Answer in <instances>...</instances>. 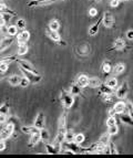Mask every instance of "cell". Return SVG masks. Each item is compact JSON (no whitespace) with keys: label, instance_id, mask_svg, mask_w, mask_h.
I'll use <instances>...</instances> for the list:
<instances>
[{"label":"cell","instance_id":"cell-1","mask_svg":"<svg viewBox=\"0 0 133 158\" xmlns=\"http://www.w3.org/2000/svg\"><path fill=\"white\" fill-rule=\"evenodd\" d=\"M66 133V115L63 113L59 119V125H58V133L57 136L53 140V144H56L58 146H61L62 142L64 140V135Z\"/></svg>","mask_w":133,"mask_h":158},{"label":"cell","instance_id":"cell-2","mask_svg":"<svg viewBox=\"0 0 133 158\" xmlns=\"http://www.w3.org/2000/svg\"><path fill=\"white\" fill-rule=\"evenodd\" d=\"M60 101H61L62 105L64 106V108L69 110V108L72 107L73 103H75V96L70 92H66V90H62L61 95H60Z\"/></svg>","mask_w":133,"mask_h":158},{"label":"cell","instance_id":"cell-3","mask_svg":"<svg viewBox=\"0 0 133 158\" xmlns=\"http://www.w3.org/2000/svg\"><path fill=\"white\" fill-rule=\"evenodd\" d=\"M58 1H66V0H30L27 3L29 8H38V7H47Z\"/></svg>","mask_w":133,"mask_h":158},{"label":"cell","instance_id":"cell-4","mask_svg":"<svg viewBox=\"0 0 133 158\" xmlns=\"http://www.w3.org/2000/svg\"><path fill=\"white\" fill-rule=\"evenodd\" d=\"M13 133H15V124H13L12 122H9V123H7V124L5 125V127L1 129L0 136H1L2 139L7 140L8 138H10V137L12 136Z\"/></svg>","mask_w":133,"mask_h":158},{"label":"cell","instance_id":"cell-5","mask_svg":"<svg viewBox=\"0 0 133 158\" xmlns=\"http://www.w3.org/2000/svg\"><path fill=\"white\" fill-rule=\"evenodd\" d=\"M102 23L106 28H114V24H115L114 16L111 12H109V11H105L103 13V16H102Z\"/></svg>","mask_w":133,"mask_h":158},{"label":"cell","instance_id":"cell-6","mask_svg":"<svg viewBox=\"0 0 133 158\" xmlns=\"http://www.w3.org/2000/svg\"><path fill=\"white\" fill-rule=\"evenodd\" d=\"M20 69V71L24 73V75L27 77V79L29 80L30 83H39L40 81H41V75L38 73H33V72H30V71H27V70H24V69L22 68H19Z\"/></svg>","mask_w":133,"mask_h":158},{"label":"cell","instance_id":"cell-7","mask_svg":"<svg viewBox=\"0 0 133 158\" xmlns=\"http://www.w3.org/2000/svg\"><path fill=\"white\" fill-rule=\"evenodd\" d=\"M45 34L48 35L49 38H50L51 40H52L53 42H56V43H59V44H61V45H64L66 43L62 41L61 39V35L59 34L58 31H53V30L49 29V28H47V30H45Z\"/></svg>","mask_w":133,"mask_h":158},{"label":"cell","instance_id":"cell-8","mask_svg":"<svg viewBox=\"0 0 133 158\" xmlns=\"http://www.w3.org/2000/svg\"><path fill=\"white\" fill-rule=\"evenodd\" d=\"M16 62L18 63L19 68H22V69H24V70H27V71L33 72V73H38V71L36 70V68L33 66V64H32L31 62H29V61L22 60V59H18V58H17Z\"/></svg>","mask_w":133,"mask_h":158},{"label":"cell","instance_id":"cell-9","mask_svg":"<svg viewBox=\"0 0 133 158\" xmlns=\"http://www.w3.org/2000/svg\"><path fill=\"white\" fill-rule=\"evenodd\" d=\"M129 93V84L128 82H123L122 85L119 87L117 90V93H115V95H117V98H119V100H123V98H127V95H128Z\"/></svg>","mask_w":133,"mask_h":158},{"label":"cell","instance_id":"cell-10","mask_svg":"<svg viewBox=\"0 0 133 158\" xmlns=\"http://www.w3.org/2000/svg\"><path fill=\"white\" fill-rule=\"evenodd\" d=\"M127 49V44H125V41L122 39V38H118L117 40H115L114 42H113V45L112 47H110L109 49H108V51H123Z\"/></svg>","mask_w":133,"mask_h":158},{"label":"cell","instance_id":"cell-11","mask_svg":"<svg viewBox=\"0 0 133 158\" xmlns=\"http://www.w3.org/2000/svg\"><path fill=\"white\" fill-rule=\"evenodd\" d=\"M62 145H63V147L68 148V149H70L71 152H73L75 154H78V153H83V150H84V148L80 147L79 144H77L75 142H70V143H66V142H62Z\"/></svg>","mask_w":133,"mask_h":158},{"label":"cell","instance_id":"cell-12","mask_svg":"<svg viewBox=\"0 0 133 158\" xmlns=\"http://www.w3.org/2000/svg\"><path fill=\"white\" fill-rule=\"evenodd\" d=\"M15 41V37H6L0 41V53H2L10 47Z\"/></svg>","mask_w":133,"mask_h":158},{"label":"cell","instance_id":"cell-13","mask_svg":"<svg viewBox=\"0 0 133 158\" xmlns=\"http://www.w3.org/2000/svg\"><path fill=\"white\" fill-rule=\"evenodd\" d=\"M45 116L42 112L38 113L37 117H36L35 122H33V126L37 129H41L45 127Z\"/></svg>","mask_w":133,"mask_h":158},{"label":"cell","instance_id":"cell-14","mask_svg":"<svg viewBox=\"0 0 133 158\" xmlns=\"http://www.w3.org/2000/svg\"><path fill=\"white\" fill-rule=\"evenodd\" d=\"M45 149H47V153L50 154V155H57L61 152V146H58L56 144H48V142L45 143Z\"/></svg>","mask_w":133,"mask_h":158},{"label":"cell","instance_id":"cell-15","mask_svg":"<svg viewBox=\"0 0 133 158\" xmlns=\"http://www.w3.org/2000/svg\"><path fill=\"white\" fill-rule=\"evenodd\" d=\"M41 140V137H40V132L37 131L36 133L31 134V137H30V140H29V144H28V147L29 148H33L35 146H37L38 144L40 143Z\"/></svg>","mask_w":133,"mask_h":158},{"label":"cell","instance_id":"cell-16","mask_svg":"<svg viewBox=\"0 0 133 158\" xmlns=\"http://www.w3.org/2000/svg\"><path fill=\"white\" fill-rule=\"evenodd\" d=\"M29 39H30V32L27 31L26 29L21 30V31L17 34V42L18 43H26Z\"/></svg>","mask_w":133,"mask_h":158},{"label":"cell","instance_id":"cell-17","mask_svg":"<svg viewBox=\"0 0 133 158\" xmlns=\"http://www.w3.org/2000/svg\"><path fill=\"white\" fill-rule=\"evenodd\" d=\"M119 117L122 123H124V124H127V125H130V126H133V117H131L128 113H124V112H123V113H120Z\"/></svg>","mask_w":133,"mask_h":158},{"label":"cell","instance_id":"cell-18","mask_svg":"<svg viewBox=\"0 0 133 158\" xmlns=\"http://www.w3.org/2000/svg\"><path fill=\"white\" fill-rule=\"evenodd\" d=\"M88 83H89V77L85 75V74H80L79 77L77 79V84L79 85L81 89L83 87H87L88 86Z\"/></svg>","mask_w":133,"mask_h":158},{"label":"cell","instance_id":"cell-19","mask_svg":"<svg viewBox=\"0 0 133 158\" xmlns=\"http://www.w3.org/2000/svg\"><path fill=\"white\" fill-rule=\"evenodd\" d=\"M101 22H102V17L99 19L98 21L93 24V26H91L90 28H89V34H90V35H92V37H93V35H96V34L98 33L99 28H100V24H101Z\"/></svg>","mask_w":133,"mask_h":158},{"label":"cell","instance_id":"cell-20","mask_svg":"<svg viewBox=\"0 0 133 158\" xmlns=\"http://www.w3.org/2000/svg\"><path fill=\"white\" fill-rule=\"evenodd\" d=\"M88 85L90 87H93V89H98L102 85V81L99 77H89Z\"/></svg>","mask_w":133,"mask_h":158},{"label":"cell","instance_id":"cell-21","mask_svg":"<svg viewBox=\"0 0 133 158\" xmlns=\"http://www.w3.org/2000/svg\"><path fill=\"white\" fill-rule=\"evenodd\" d=\"M21 79L22 77H20V75L13 74V75H11V77H8V82H9V84L12 85V86H19V83H20Z\"/></svg>","mask_w":133,"mask_h":158},{"label":"cell","instance_id":"cell-22","mask_svg":"<svg viewBox=\"0 0 133 158\" xmlns=\"http://www.w3.org/2000/svg\"><path fill=\"white\" fill-rule=\"evenodd\" d=\"M124 70H125V64L124 63H118L114 65V68L112 69L111 72L114 74V75H119V74L123 73Z\"/></svg>","mask_w":133,"mask_h":158},{"label":"cell","instance_id":"cell-23","mask_svg":"<svg viewBox=\"0 0 133 158\" xmlns=\"http://www.w3.org/2000/svg\"><path fill=\"white\" fill-rule=\"evenodd\" d=\"M28 51H29V47L26 43H18V52H17L18 56H26L27 53H28Z\"/></svg>","mask_w":133,"mask_h":158},{"label":"cell","instance_id":"cell-24","mask_svg":"<svg viewBox=\"0 0 133 158\" xmlns=\"http://www.w3.org/2000/svg\"><path fill=\"white\" fill-rule=\"evenodd\" d=\"M114 108V111L117 114H120V113H123L125 111V103L122 102V101H120V102H117L113 106Z\"/></svg>","mask_w":133,"mask_h":158},{"label":"cell","instance_id":"cell-25","mask_svg":"<svg viewBox=\"0 0 133 158\" xmlns=\"http://www.w3.org/2000/svg\"><path fill=\"white\" fill-rule=\"evenodd\" d=\"M0 12L2 13H9L11 16H17V13L15 11H12L11 9L8 8V6L6 5L5 2H0Z\"/></svg>","mask_w":133,"mask_h":158},{"label":"cell","instance_id":"cell-26","mask_svg":"<svg viewBox=\"0 0 133 158\" xmlns=\"http://www.w3.org/2000/svg\"><path fill=\"white\" fill-rule=\"evenodd\" d=\"M48 28L53 30V31H59V29H60V22H59L57 19H52V20H50V22H49Z\"/></svg>","mask_w":133,"mask_h":158},{"label":"cell","instance_id":"cell-27","mask_svg":"<svg viewBox=\"0 0 133 158\" xmlns=\"http://www.w3.org/2000/svg\"><path fill=\"white\" fill-rule=\"evenodd\" d=\"M7 34L8 35H10V37H15V35H17L18 34V28H17V26H15V24H11V26H8L7 27Z\"/></svg>","mask_w":133,"mask_h":158},{"label":"cell","instance_id":"cell-28","mask_svg":"<svg viewBox=\"0 0 133 158\" xmlns=\"http://www.w3.org/2000/svg\"><path fill=\"white\" fill-rule=\"evenodd\" d=\"M9 70V64L5 63V62H0V80L5 77V74L8 72Z\"/></svg>","mask_w":133,"mask_h":158},{"label":"cell","instance_id":"cell-29","mask_svg":"<svg viewBox=\"0 0 133 158\" xmlns=\"http://www.w3.org/2000/svg\"><path fill=\"white\" fill-rule=\"evenodd\" d=\"M70 93H71L73 96H77V95H80L81 94V87L75 83V84H72L71 87H70Z\"/></svg>","mask_w":133,"mask_h":158},{"label":"cell","instance_id":"cell-30","mask_svg":"<svg viewBox=\"0 0 133 158\" xmlns=\"http://www.w3.org/2000/svg\"><path fill=\"white\" fill-rule=\"evenodd\" d=\"M39 132H40V137H41V140H42L43 143L45 142H48L49 140V137H50V135H49L48 131L43 127V128L39 129Z\"/></svg>","mask_w":133,"mask_h":158},{"label":"cell","instance_id":"cell-31","mask_svg":"<svg viewBox=\"0 0 133 158\" xmlns=\"http://www.w3.org/2000/svg\"><path fill=\"white\" fill-rule=\"evenodd\" d=\"M105 85H108V86L111 87V89H115V87L118 86V80L115 79L114 77H109V79L105 81Z\"/></svg>","mask_w":133,"mask_h":158},{"label":"cell","instance_id":"cell-32","mask_svg":"<svg viewBox=\"0 0 133 158\" xmlns=\"http://www.w3.org/2000/svg\"><path fill=\"white\" fill-rule=\"evenodd\" d=\"M110 137H111V135L109 134V133H105V134H103L101 137H100V139H99V142L101 143L103 146H106L108 144H109V142L111 139H110Z\"/></svg>","mask_w":133,"mask_h":158},{"label":"cell","instance_id":"cell-33","mask_svg":"<svg viewBox=\"0 0 133 158\" xmlns=\"http://www.w3.org/2000/svg\"><path fill=\"white\" fill-rule=\"evenodd\" d=\"M101 70H102V72H103L104 74L111 73V70H112L111 64H110L108 61H104L103 63H102V65H101Z\"/></svg>","mask_w":133,"mask_h":158},{"label":"cell","instance_id":"cell-34","mask_svg":"<svg viewBox=\"0 0 133 158\" xmlns=\"http://www.w3.org/2000/svg\"><path fill=\"white\" fill-rule=\"evenodd\" d=\"M63 142H66V143L75 142V133L72 132V131H66V135H64Z\"/></svg>","mask_w":133,"mask_h":158},{"label":"cell","instance_id":"cell-35","mask_svg":"<svg viewBox=\"0 0 133 158\" xmlns=\"http://www.w3.org/2000/svg\"><path fill=\"white\" fill-rule=\"evenodd\" d=\"M21 131L24 133V134L31 135V134H33V133L37 132V131H39V129H37L35 126H22Z\"/></svg>","mask_w":133,"mask_h":158},{"label":"cell","instance_id":"cell-36","mask_svg":"<svg viewBox=\"0 0 133 158\" xmlns=\"http://www.w3.org/2000/svg\"><path fill=\"white\" fill-rule=\"evenodd\" d=\"M89 45L88 44H84V45H81V47L78 48V54H81V56H88L89 53H90V50H87L85 49H88Z\"/></svg>","mask_w":133,"mask_h":158},{"label":"cell","instance_id":"cell-37","mask_svg":"<svg viewBox=\"0 0 133 158\" xmlns=\"http://www.w3.org/2000/svg\"><path fill=\"white\" fill-rule=\"evenodd\" d=\"M99 95L101 96L102 101H104V102L106 103H110L113 101V93L112 94H105V93H99Z\"/></svg>","mask_w":133,"mask_h":158},{"label":"cell","instance_id":"cell-38","mask_svg":"<svg viewBox=\"0 0 133 158\" xmlns=\"http://www.w3.org/2000/svg\"><path fill=\"white\" fill-rule=\"evenodd\" d=\"M99 89H100V93H105V94H112V93H113V89L109 87L108 85L103 84V83H102V85L99 87Z\"/></svg>","mask_w":133,"mask_h":158},{"label":"cell","instance_id":"cell-39","mask_svg":"<svg viewBox=\"0 0 133 158\" xmlns=\"http://www.w3.org/2000/svg\"><path fill=\"white\" fill-rule=\"evenodd\" d=\"M9 111H10V106H9L8 102H6V103H3V104L0 105V113L7 114V115H8Z\"/></svg>","mask_w":133,"mask_h":158},{"label":"cell","instance_id":"cell-40","mask_svg":"<svg viewBox=\"0 0 133 158\" xmlns=\"http://www.w3.org/2000/svg\"><path fill=\"white\" fill-rule=\"evenodd\" d=\"M108 133H109L111 136H113V135H117L118 133H119V127H118V125L114 124V125H112V126H109Z\"/></svg>","mask_w":133,"mask_h":158},{"label":"cell","instance_id":"cell-41","mask_svg":"<svg viewBox=\"0 0 133 158\" xmlns=\"http://www.w3.org/2000/svg\"><path fill=\"white\" fill-rule=\"evenodd\" d=\"M84 139H85V136L82 134V133H79V134H77V135H75V142L77 143V144H82L83 142H84Z\"/></svg>","mask_w":133,"mask_h":158},{"label":"cell","instance_id":"cell-42","mask_svg":"<svg viewBox=\"0 0 133 158\" xmlns=\"http://www.w3.org/2000/svg\"><path fill=\"white\" fill-rule=\"evenodd\" d=\"M125 111L131 117H133V104L131 102H128L125 103Z\"/></svg>","mask_w":133,"mask_h":158},{"label":"cell","instance_id":"cell-43","mask_svg":"<svg viewBox=\"0 0 133 158\" xmlns=\"http://www.w3.org/2000/svg\"><path fill=\"white\" fill-rule=\"evenodd\" d=\"M29 84H30V81L24 77H22L21 81H20V83H19V86L22 87V89H26V87L29 86Z\"/></svg>","mask_w":133,"mask_h":158},{"label":"cell","instance_id":"cell-44","mask_svg":"<svg viewBox=\"0 0 133 158\" xmlns=\"http://www.w3.org/2000/svg\"><path fill=\"white\" fill-rule=\"evenodd\" d=\"M17 28L20 30H24L26 29V20L24 19H19L18 21H17Z\"/></svg>","mask_w":133,"mask_h":158},{"label":"cell","instance_id":"cell-45","mask_svg":"<svg viewBox=\"0 0 133 158\" xmlns=\"http://www.w3.org/2000/svg\"><path fill=\"white\" fill-rule=\"evenodd\" d=\"M117 124V119H115L114 116H109V118L106 119V126H112V125Z\"/></svg>","mask_w":133,"mask_h":158},{"label":"cell","instance_id":"cell-46","mask_svg":"<svg viewBox=\"0 0 133 158\" xmlns=\"http://www.w3.org/2000/svg\"><path fill=\"white\" fill-rule=\"evenodd\" d=\"M120 2L121 1H119V0H110V6L113 7V8H117V7H119Z\"/></svg>","mask_w":133,"mask_h":158},{"label":"cell","instance_id":"cell-47","mask_svg":"<svg viewBox=\"0 0 133 158\" xmlns=\"http://www.w3.org/2000/svg\"><path fill=\"white\" fill-rule=\"evenodd\" d=\"M6 147H7V145H6V139H0V152H3V150L6 149Z\"/></svg>","mask_w":133,"mask_h":158},{"label":"cell","instance_id":"cell-48","mask_svg":"<svg viewBox=\"0 0 133 158\" xmlns=\"http://www.w3.org/2000/svg\"><path fill=\"white\" fill-rule=\"evenodd\" d=\"M6 121H7V114L0 113V124H5Z\"/></svg>","mask_w":133,"mask_h":158},{"label":"cell","instance_id":"cell-49","mask_svg":"<svg viewBox=\"0 0 133 158\" xmlns=\"http://www.w3.org/2000/svg\"><path fill=\"white\" fill-rule=\"evenodd\" d=\"M97 13H98V11H97L96 8H91L90 10H89V15H90V17H96Z\"/></svg>","mask_w":133,"mask_h":158},{"label":"cell","instance_id":"cell-50","mask_svg":"<svg viewBox=\"0 0 133 158\" xmlns=\"http://www.w3.org/2000/svg\"><path fill=\"white\" fill-rule=\"evenodd\" d=\"M127 38H128L129 40H133V30L127 31Z\"/></svg>","mask_w":133,"mask_h":158},{"label":"cell","instance_id":"cell-51","mask_svg":"<svg viewBox=\"0 0 133 158\" xmlns=\"http://www.w3.org/2000/svg\"><path fill=\"white\" fill-rule=\"evenodd\" d=\"M115 114H117V113H115L114 108H113V107L110 108V110H109V116H114Z\"/></svg>","mask_w":133,"mask_h":158},{"label":"cell","instance_id":"cell-52","mask_svg":"<svg viewBox=\"0 0 133 158\" xmlns=\"http://www.w3.org/2000/svg\"><path fill=\"white\" fill-rule=\"evenodd\" d=\"M119 1H133V0H119Z\"/></svg>","mask_w":133,"mask_h":158},{"label":"cell","instance_id":"cell-53","mask_svg":"<svg viewBox=\"0 0 133 158\" xmlns=\"http://www.w3.org/2000/svg\"><path fill=\"white\" fill-rule=\"evenodd\" d=\"M0 2H5V1H3V0H0Z\"/></svg>","mask_w":133,"mask_h":158},{"label":"cell","instance_id":"cell-54","mask_svg":"<svg viewBox=\"0 0 133 158\" xmlns=\"http://www.w3.org/2000/svg\"><path fill=\"white\" fill-rule=\"evenodd\" d=\"M96 1H98V2H99V1H100V0H96Z\"/></svg>","mask_w":133,"mask_h":158}]
</instances>
